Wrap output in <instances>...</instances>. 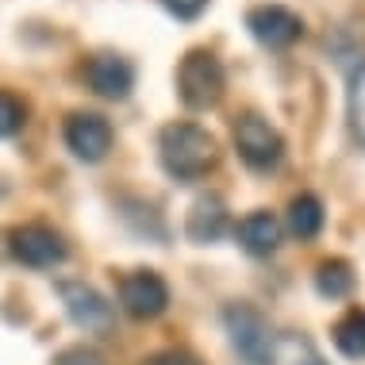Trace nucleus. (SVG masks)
<instances>
[{"instance_id":"nucleus-1","label":"nucleus","mask_w":365,"mask_h":365,"mask_svg":"<svg viewBox=\"0 0 365 365\" xmlns=\"http://www.w3.org/2000/svg\"><path fill=\"white\" fill-rule=\"evenodd\" d=\"M158 158H162L170 177H177V181H196V177L215 170L220 150H215V139L200 123L177 120V123H165L162 135H158Z\"/></svg>"},{"instance_id":"nucleus-2","label":"nucleus","mask_w":365,"mask_h":365,"mask_svg":"<svg viewBox=\"0 0 365 365\" xmlns=\"http://www.w3.org/2000/svg\"><path fill=\"white\" fill-rule=\"evenodd\" d=\"M223 327H227V339H231L235 354L246 361V365H273L277 361V339L281 334L269 331L262 312H254L250 304H231L223 312Z\"/></svg>"},{"instance_id":"nucleus-3","label":"nucleus","mask_w":365,"mask_h":365,"mask_svg":"<svg viewBox=\"0 0 365 365\" xmlns=\"http://www.w3.org/2000/svg\"><path fill=\"white\" fill-rule=\"evenodd\" d=\"M177 93H181V101L189 108H196V112L215 108L227 93L223 62L212 51H189L181 58V66H177Z\"/></svg>"},{"instance_id":"nucleus-4","label":"nucleus","mask_w":365,"mask_h":365,"mask_svg":"<svg viewBox=\"0 0 365 365\" xmlns=\"http://www.w3.org/2000/svg\"><path fill=\"white\" fill-rule=\"evenodd\" d=\"M235 150L250 170H277L284 158V139L269 120H262L258 112H246L235 120Z\"/></svg>"},{"instance_id":"nucleus-5","label":"nucleus","mask_w":365,"mask_h":365,"mask_svg":"<svg viewBox=\"0 0 365 365\" xmlns=\"http://www.w3.org/2000/svg\"><path fill=\"white\" fill-rule=\"evenodd\" d=\"M8 242H12V258L24 262V265H31V269H51V265L66 262L62 235H58L54 227H46V223L16 227V231L8 235Z\"/></svg>"},{"instance_id":"nucleus-6","label":"nucleus","mask_w":365,"mask_h":365,"mask_svg":"<svg viewBox=\"0 0 365 365\" xmlns=\"http://www.w3.org/2000/svg\"><path fill=\"white\" fill-rule=\"evenodd\" d=\"M120 304L135 319H154L170 308V284L158 277L154 269H135L120 281Z\"/></svg>"},{"instance_id":"nucleus-7","label":"nucleus","mask_w":365,"mask_h":365,"mask_svg":"<svg viewBox=\"0 0 365 365\" xmlns=\"http://www.w3.org/2000/svg\"><path fill=\"white\" fill-rule=\"evenodd\" d=\"M246 27H250V35L258 38L262 46H269V51H284V46H292L296 38L304 35V19L289 12L284 4H258L246 12Z\"/></svg>"},{"instance_id":"nucleus-8","label":"nucleus","mask_w":365,"mask_h":365,"mask_svg":"<svg viewBox=\"0 0 365 365\" xmlns=\"http://www.w3.org/2000/svg\"><path fill=\"white\" fill-rule=\"evenodd\" d=\"M66 146L81 162H101L112 150V123L96 112H73L66 120Z\"/></svg>"},{"instance_id":"nucleus-9","label":"nucleus","mask_w":365,"mask_h":365,"mask_svg":"<svg viewBox=\"0 0 365 365\" xmlns=\"http://www.w3.org/2000/svg\"><path fill=\"white\" fill-rule=\"evenodd\" d=\"M58 296H62L66 315H70L77 327L104 331L108 323H112V304H108L104 296L93 289V284H85V281H62V284H58Z\"/></svg>"},{"instance_id":"nucleus-10","label":"nucleus","mask_w":365,"mask_h":365,"mask_svg":"<svg viewBox=\"0 0 365 365\" xmlns=\"http://www.w3.org/2000/svg\"><path fill=\"white\" fill-rule=\"evenodd\" d=\"M85 81L96 96H104V101H123L135 88V66L120 54H96V58H88V66H85Z\"/></svg>"},{"instance_id":"nucleus-11","label":"nucleus","mask_w":365,"mask_h":365,"mask_svg":"<svg viewBox=\"0 0 365 365\" xmlns=\"http://www.w3.org/2000/svg\"><path fill=\"white\" fill-rule=\"evenodd\" d=\"M235 239H239V246L246 254L265 258V254H273L281 246V220L273 212H250L235 227Z\"/></svg>"},{"instance_id":"nucleus-12","label":"nucleus","mask_w":365,"mask_h":365,"mask_svg":"<svg viewBox=\"0 0 365 365\" xmlns=\"http://www.w3.org/2000/svg\"><path fill=\"white\" fill-rule=\"evenodd\" d=\"M227 231V208H223V200L215 192L208 196H200V200L189 208V220H185V235H189L192 242H200V246H208L215 242L220 235Z\"/></svg>"},{"instance_id":"nucleus-13","label":"nucleus","mask_w":365,"mask_h":365,"mask_svg":"<svg viewBox=\"0 0 365 365\" xmlns=\"http://www.w3.org/2000/svg\"><path fill=\"white\" fill-rule=\"evenodd\" d=\"M289 231L296 235V239H315V235L323 231V204H319V196H312V192H300V196H292V204H289Z\"/></svg>"},{"instance_id":"nucleus-14","label":"nucleus","mask_w":365,"mask_h":365,"mask_svg":"<svg viewBox=\"0 0 365 365\" xmlns=\"http://www.w3.org/2000/svg\"><path fill=\"white\" fill-rule=\"evenodd\" d=\"M315 289H319V296H327V300H342V296H350V289H354L350 262L346 258L319 262V269H315Z\"/></svg>"},{"instance_id":"nucleus-15","label":"nucleus","mask_w":365,"mask_h":365,"mask_svg":"<svg viewBox=\"0 0 365 365\" xmlns=\"http://www.w3.org/2000/svg\"><path fill=\"white\" fill-rule=\"evenodd\" d=\"M334 346H339L346 358H365V308L346 312L339 323H334Z\"/></svg>"},{"instance_id":"nucleus-16","label":"nucleus","mask_w":365,"mask_h":365,"mask_svg":"<svg viewBox=\"0 0 365 365\" xmlns=\"http://www.w3.org/2000/svg\"><path fill=\"white\" fill-rule=\"evenodd\" d=\"M346 112H350V131L365 146V62L350 70V88H346Z\"/></svg>"},{"instance_id":"nucleus-17","label":"nucleus","mask_w":365,"mask_h":365,"mask_svg":"<svg viewBox=\"0 0 365 365\" xmlns=\"http://www.w3.org/2000/svg\"><path fill=\"white\" fill-rule=\"evenodd\" d=\"M273 365H323V358L315 354V346L300 334H281L277 339V361Z\"/></svg>"},{"instance_id":"nucleus-18","label":"nucleus","mask_w":365,"mask_h":365,"mask_svg":"<svg viewBox=\"0 0 365 365\" xmlns=\"http://www.w3.org/2000/svg\"><path fill=\"white\" fill-rule=\"evenodd\" d=\"M24 123H27L24 101L0 88V139H12V135H19V127H24Z\"/></svg>"},{"instance_id":"nucleus-19","label":"nucleus","mask_w":365,"mask_h":365,"mask_svg":"<svg viewBox=\"0 0 365 365\" xmlns=\"http://www.w3.org/2000/svg\"><path fill=\"white\" fill-rule=\"evenodd\" d=\"M54 365H104V358L93 346H70L54 358Z\"/></svg>"},{"instance_id":"nucleus-20","label":"nucleus","mask_w":365,"mask_h":365,"mask_svg":"<svg viewBox=\"0 0 365 365\" xmlns=\"http://www.w3.org/2000/svg\"><path fill=\"white\" fill-rule=\"evenodd\" d=\"M162 4L170 8L177 19H196L204 8H208V0H162Z\"/></svg>"},{"instance_id":"nucleus-21","label":"nucleus","mask_w":365,"mask_h":365,"mask_svg":"<svg viewBox=\"0 0 365 365\" xmlns=\"http://www.w3.org/2000/svg\"><path fill=\"white\" fill-rule=\"evenodd\" d=\"M143 365H196V358L185 350H162V354H154V358H146Z\"/></svg>"}]
</instances>
